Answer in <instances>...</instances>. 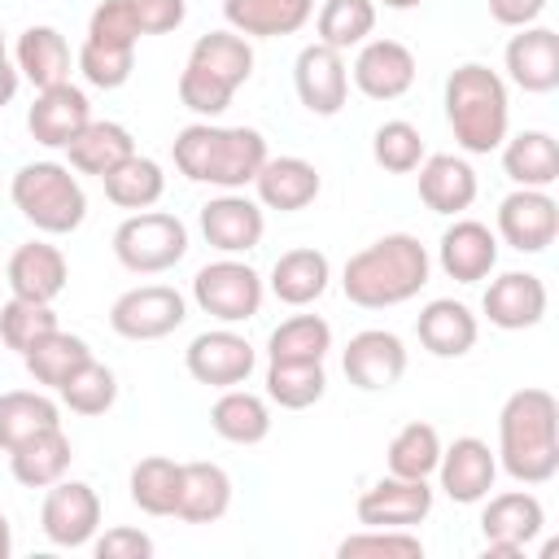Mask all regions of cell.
Wrapping results in <instances>:
<instances>
[{
	"label": "cell",
	"instance_id": "6da1fadb",
	"mask_svg": "<svg viewBox=\"0 0 559 559\" xmlns=\"http://www.w3.org/2000/svg\"><path fill=\"white\" fill-rule=\"evenodd\" d=\"M498 467L515 485H546L559 472V402L550 389H515L498 411Z\"/></svg>",
	"mask_w": 559,
	"mask_h": 559
},
{
	"label": "cell",
	"instance_id": "7a4b0ae2",
	"mask_svg": "<svg viewBox=\"0 0 559 559\" xmlns=\"http://www.w3.org/2000/svg\"><path fill=\"white\" fill-rule=\"evenodd\" d=\"M428 275H432V258L419 245V236L389 231V236L371 240L367 249H358L345 262L341 288L362 310H389V306H402V301L419 297Z\"/></svg>",
	"mask_w": 559,
	"mask_h": 559
},
{
	"label": "cell",
	"instance_id": "3957f363",
	"mask_svg": "<svg viewBox=\"0 0 559 559\" xmlns=\"http://www.w3.org/2000/svg\"><path fill=\"white\" fill-rule=\"evenodd\" d=\"M170 153H175V166H179L183 179L210 183V188H223V192H236V188L253 183L258 166L271 157L258 127H214L210 118L188 122L175 135Z\"/></svg>",
	"mask_w": 559,
	"mask_h": 559
},
{
	"label": "cell",
	"instance_id": "277c9868",
	"mask_svg": "<svg viewBox=\"0 0 559 559\" xmlns=\"http://www.w3.org/2000/svg\"><path fill=\"white\" fill-rule=\"evenodd\" d=\"M445 122L463 153H493L511 127V100L498 70L467 61L445 79Z\"/></svg>",
	"mask_w": 559,
	"mask_h": 559
},
{
	"label": "cell",
	"instance_id": "5b68a950",
	"mask_svg": "<svg viewBox=\"0 0 559 559\" xmlns=\"http://www.w3.org/2000/svg\"><path fill=\"white\" fill-rule=\"evenodd\" d=\"M253 74V48L245 35H236L231 26L227 31H210L192 44L188 52V66L179 74V100L183 109L201 114V118H218L236 87L249 83Z\"/></svg>",
	"mask_w": 559,
	"mask_h": 559
},
{
	"label": "cell",
	"instance_id": "8992f818",
	"mask_svg": "<svg viewBox=\"0 0 559 559\" xmlns=\"http://www.w3.org/2000/svg\"><path fill=\"white\" fill-rule=\"evenodd\" d=\"M9 197L17 214L44 236H70L87 218V192L66 162H26L13 175Z\"/></svg>",
	"mask_w": 559,
	"mask_h": 559
},
{
	"label": "cell",
	"instance_id": "52a82bcc",
	"mask_svg": "<svg viewBox=\"0 0 559 559\" xmlns=\"http://www.w3.org/2000/svg\"><path fill=\"white\" fill-rule=\"evenodd\" d=\"M188 253V227L166 210H135L114 231V258L131 275H162Z\"/></svg>",
	"mask_w": 559,
	"mask_h": 559
},
{
	"label": "cell",
	"instance_id": "ba28073f",
	"mask_svg": "<svg viewBox=\"0 0 559 559\" xmlns=\"http://www.w3.org/2000/svg\"><path fill=\"white\" fill-rule=\"evenodd\" d=\"M262 297H266V284H262V275L249 266V262H240V258H218V262H205L197 275H192V301L210 314V319H218V323H245V319H253L258 310H262Z\"/></svg>",
	"mask_w": 559,
	"mask_h": 559
},
{
	"label": "cell",
	"instance_id": "9c48e42d",
	"mask_svg": "<svg viewBox=\"0 0 559 559\" xmlns=\"http://www.w3.org/2000/svg\"><path fill=\"white\" fill-rule=\"evenodd\" d=\"M188 319V301L179 288L170 284H140L127 288L114 306H109V328L122 341H162L170 336L179 323Z\"/></svg>",
	"mask_w": 559,
	"mask_h": 559
},
{
	"label": "cell",
	"instance_id": "30bf717a",
	"mask_svg": "<svg viewBox=\"0 0 559 559\" xmlns=\"http://www.w3.org/2000/svg\"><path fill=\"white\" fill-rule=\"evenodd\" d=\"M546 528V507L537 493L528 489H507L493 493L480 511V533H485V555H502V559H520L533 537Z\"/></svg>",
	"mask_w": 559,
	"mask_h": 559
},
{
	"label": "cell",
	"instance_id": "8fae6325",
	"mask_svg": "<svg viewBox=\"0 0 559 559\" xmlns=\"http://www.w3.org/2000/svg\"><path fill=\"white\" fill-rule=\"evenodd\" d=\"M253 362H258L253 345L240 332H231L227 323L223 328H210V332H197L188 341V349H183L188 376L197 384H210V389H236V384H245L253 376Z\"/></svg>",
	"mask_w": 559,
	"mask_h": 559
},
{
	"label": "cell",
	"instance_id": "7c38bea8",
	"mask_svg": "<svg viewBox=\"0 0 559 559\" xmlns=\"http://www.w3.org/2000/svg\"><path fill=\"white\" fill-rule=\"evenodd\" d=\"M39 528L52 546H66V550H79L96 537L100 528V498L87 480H57L48 485L44 493V507H39Z\"/></svg>",
	"mask_w": 559,
	"mask_h": 559
},
{
	"label": "cell",
	"instance_id": "4fadbf2b",
	"mask_svg": "<svg viewBox=\"0 0 559 559\" xmlns=\"http://www.w3.org/2000/svg\"><path fill=\"white\" fill-rule=\"evenodd\" d=\"M498 236L515 253H542L559 236V201L546 188H515L498 201Z\"/></svg>",
	"mask_w": 559,
	"mask_h": 559
},
{
	"label": "cell",
	"instance_id": "5bb4252c",
	"mask_svg": "<svg viewBox=\"0 0 559 559\" xmlns=\"http://www.w3.org/2000/svg\"><path fill=\"white\" fill-rule=\"evenodd\" d=\"M358 524L362 528H415L432 515V489L428 480L411 476H380L371 489L358 493Z\"/></svg>",
	"mask_w": 559,
	"mask_h": 559
},
{
	"label": "cell",
	"instance_id": "9a60e30c",
	"mask_svg": "<svg viewBox=\"0 0 559 559\" xmlns=\"http://www.w3.org/2000/svg\"><path fill=\"white\" fill-rule=\"evenodd\" d=\"M341 367H345V380L362 393H380V389H393L402 376H406V345L397 332H384V328H362L349 336L345 354H341Z\"/></svg>",
	"mask_w": 559,
	"mask_h": 559
},
{
	"label": "cell",
	"instance_id": "2e32d148",
	"mask_svg": "<svg viewBox=\"0 0 559 559\" xmlns=\"http://www.w3.org/2000/svg\"><path fill=\"white\" fill-rule=\"evenodd\" d=\"M293 87H297V100L314 114V118H332L345 109V96H349V70H345V57L328 44H306L297 52V66H293Z\"/></svg>",
	"mask_w": 559,
	"mask_h": 559
},
{
	"label": "cell",
	"instance_id": "e0dca14e",
	"mask_svg": "<svg viewBox=\"0 0 559 559\" xmlns=\"http://www.w3.org/2000/svg\"><path fill=\"white\" fill-rule=\"evenodd\" d=\"M437 480H441L445 498L459 502V507L485 502L493 480H498V454L480 437H454L450 445H441Z\"/></svg>",
	"mask_w": 559,
	"mask_h": 559
},
{
	"label": "cell",
	"instance_id": "ac0fdd59",
	"mask_svg": "<svg viewBox=\"0 0 559 559\" xmlns=\"http://www.w3.org/2000/svg\"><path fill=\"white\" fill-rule=\"evenodd\" d=\"M349 74L367 100H397L415 87V52L402 39H362Z\"/></svg>",
	"mask_w": 559,
	"mask_h": 559
},
{
	"label": "cell",
	"instance_id": "d6986e66",
	"mask_svg": "<svg viewBox=\"0 0 559 559\" xmlns=\"http://www.w3.org/2000/svg\"><path fill=\"white\" fill-rule=\"evenodd\" d=\"M262 231H266V214L258 201L240 197V192H223L214 201L201 205V236L210 240V249L236 258V253H249L262 245Z\"/></svg>",
	"mask_w": 559,
	"mask_h": 559
},
{
	"label": "cell",
	"instance_id": "ffe728a7",
	"mask_svg": "<svg viewBox=\"0 0 559 559\" xmlns=\"http://www.w3.org/2000/svg\"><path fill=\"white\" fill-rule=\"evenodd\" d=\"M87 122H92V100H87V92L74 87V83L39 87L35 105L26 109V131H31V140L44 144V148H66Z\"/></svg>",
	"mask_w": 559,
	"mask_h": 559
},
{
	"label": "cell",
	"instance_id": "44dd1931",
	"mask_svg": "<svg viewBox=\"0 0 559 559\" xmlns=\"http://www.w3.org/2000/svg\"><path fill=\"white\" fill-rule=\"evenodd\" d=\"M546 284L533 275V271H502L498 280H489L485 288V319L502 332H524V328H537L546 319Z\"/></svg>",
	"mask_w": 559,
	"mask_h": 559
},
{
	"label": "cell",
	"instance_id": "7402d4cb",
	"mask_svg": "<svg viewBox=\"0 0 559 559\" xmlns=\"http://www.w3.org/2000/svg\"><path fill=\"white\" fill-rule=\"evenodd\" d=\"M437 262L450 280L459 284H480L493 266H498V236L480 223V218H454L441 231L437 245Z\"/></svg>",
	"mask_w": 559,
	"mask_h": 559
},
{
	"label": "cell",
	"instance_id": "603a6c76",
	"mask_svg": "<svg viewBox=\"0 0 559 559\" xmlns=\"http://www.w3.org/2000/svg\"><path fill=\"white\" fill-rule=\"evenodd\" d=\"M9 293L13 297H26V301H57L66 293V280H70V266H66V253L48 240H26L13 249L9 266Z\"/></svg>",
	"mask_w": 559,
	"mask_h": 559
},
{
	"label": "cell",
	"instance_id": "cb8c5ba5",
	"mask_svg": "<svg viewBox=\"0 0 559 559\" xmlns=\"http://www.w3.org/2000/svg\"><path fill=\"white\" fill-rule=\"evenodd\" d=\"M502 61H507L511 83L533 96H546L559 87V35L550 26H520V35H511Z\"/></svg>",
	"mask_w": 559,
	"mask_h": 559
},
{
	"label": "cell",
	"instance_id": "d4e9b609",
	"mask_svg": "<svg viewBox=\"0 0 559 559\" xmlns=\"http://www.w3.org/2000/svg\"><path fill=\"white\" fill-rule=\"evenodd\" d=\"M253 188H258V205L293 214L319 197L323 179H319L314 162H306V157H266L253 175Z\"/></svg>",
	"mask_w": 559,
	"mask_h": 559
},
{
	"label": "cell",
	"instance_id": "484cf974",
	"mask_svg": "<svg viewBox=\"0 0 559 559\" xmlns=\"http://www.w3.org/2000/svg\"><path fill=\"white\" fill-rule=\"evenodd\" d=\"M223 17L245 39H280L314 17V0H223Z\"/></svg>",
	"mask_w": 559,
	"mask_h": 559
},
{
	"label": "cell",
	"instance_id": "4316f807",
	"mask_svg": "<svg viewBox=\"0 0 559 559\" xmlns=\"http://www.w3.org/2000/svg\"><path fill=\"white\" fill-rule=\"evenodd\" d=\"M419 201L432 214H463L476 201V170L454 153H432L419 166Z\"/></svg>",
	"mask_w": 559,
	"mask_h": 559
},
{
	"label": "cell",
	"instance_id": "83f0119b",
	"mask_svg": "<svg viewBox=\"0 0 559 559\" xmlns=\"http://www.w3.org/2000/svg\"><path fill=\"white\" fill-rule=\"evenodd\" d=\"M415 332H419V345H424L428 354H437V358H463V354L476 345L480 323H476V314H472L463 301L437 297V301H428V306L419 310Z\"/></svg>",
	"mask_w": 559,
	"mask_h": 559
},
{
	"label": "cell",
	"instance_id": "f1b7e54d",
	"mask_svg": "<svg viewBox=\"0 0 559 559\" xmlns=\"http://www.w3.org/2000/svg\"><path fill=\"white\" fill-rule=\"evenodd\" d=\"M231 507V476L210 463V459H192L179 472V507L175 515L188 524H214L223 520Z\"/></svg>",
	"mask_w": 559,
	"mask_h": 559
},
{
	"label": "cell",
	"instance_id": "f546056e",
	"mask_svg": "<svg viewBox=\"0 0 559 559\" xmlns=\"http://www.w3.org/2000/svg\"><path fill=\"white\" fill-rule=\"evenodd\" d=\"M135 153V140H131V131L122 127V122H109V118H92L70 144H66V166L74 170V175H96V179H105L114 166H122L127 157Z\"/></svg>",
	"mask_w": 559,
	"mask_h": 559
},
{
	"label": "cell",
	"instance_id": "4dcf8cb0",
	"mask_svg": "<svg viewBox=\"0 0 559 559\" xmlns=\"http://www.w3.org/2000/svg\"><path fill=\"white\" fill-rule=\"evenodd\" d=\"M70 437L57 428H44L35 437H26L22 445L9 450V467H13V480L26 485V489H48L57 485L66 472H70Z\"/></svg>",
	"mask_w": 559,
	"mask_h": 559
},
{
	"label": "cell",
	"instance_id": "1f68e13d",
	"mask_svg": "<svg viewBox=\"0 0 559 559\" xmlns=\"http://www.w3.org/2000/svg\"><path fill=\"white\" fill-rule=\"evenodd\" d=\"M502 170L515 188H550L559 179V144L550 131H520L502 140Z\"/></svg>",
	"mask_w": 559,
	"mask_h": 559
},
{
	"label": "cell",
	"instance_id": "d6a6232c",
	"mask_svg": "<svg viewBox=\"0 0 559 559\" xmlns=\"http://www.w3.org/2000/svg\"><path fill=\"white\" fill-rule=\"evenodd\" d=\"M328 280H332V262L319 249H288L271 266V293L284 306H310V301H319L328 293Z\"/></svg>",
	"mask_w": 559,
	"mask_h": 559
},
{
	"label": "cell",
	"instance_id": "836d02e7",
	"mask_svg": "<svg viewBox=\"0 0 559 559\" xmlns=\"http://www.w3.org/2000/svg\"><path fill=\"white\" fill-rule=\"evenodd\" d=\"M17 74L39 87L70 83V44L57 26H26L17 35Z\"/></svg>",
	"mask_w": 559,
	"mask_h": 559
},
{
	"label": "cell",
	"instance_id": "e575fe53",
	"mask_svg": "<svg viewBox=\"0 0 559 559\" xmlns=\"http://www.w3.org/2000/svg\"><path fill=\"white\" fill-rule=\"evenodd\" d=\"M210 428L231 445H258L271 432V406L249 389H223V397L210 406Z\"/></svg>",
	"mask_w": 559,
	"mask_h": 559
},
{
	"label": "cell",
	"instance_id": "d590c367",
	"mask_svg": "<svg viewBox=\"0 0 559 559\" xmlns=\"http://www.w3.org/2000/svg\"><path fill=\"white\" fill-rule=\"evenodd\" d=\"M61 424V406L48 393L35 389H9L0 393V450L9 454L13 445H22L26 437L57 428Z\"/></svg>",
	"mask_w": 559,
	"mask_h": 559
},
{
	"label": "cell",
	"instance_id": "8d00e7d4",
	"mask_svg": "<svg viewBox=\"0 0 559 559\" xmlns=\"http://www.w3.org/2000/svg\"><path fill=\"white\" fill-rule=\"evenodd\" d=\"M105 197L118 205V210H153L157 201H162V192H166V175H162V166L153 162V157H140V153H131L122 166H114L105 179Z\"/></svg>",
	"mask_w": 559,
	"mask_h": 559
},
{
	"label": "cell",
	"instance_id": "74e56055",
	"mask_svg": "<svg viewBox=\"0 0 559 559\" xmlns=\"http://www.w3.org/2000/svg\"><path fill=\"white\" fill-rule=\"evenodd\" d=\"M332 349V328L319 314H293L266 336V362H323Z\"/></svg>",
	"mask_w": 559,
	"mask_h": 559
},
{
	"label": "cell",
	"instance_id": "f35d334b",
	"mask_svg": "<svg viewBox=\"0 0 559 559\" xmlns=\"http://www.w3.org/2000/svg\"><path fill=\"white\" fill-rule=\"evenodd\" d=\"M87 358H92L87 341L74 336V332H61V328H52L48 336H39V341L22 354V362H26V371L35 376V384H48V389H61L66 376L79 371Z\"/></svg>",
	"mask_w": 559,
	"mask_h": 559
},
{
	"label": "cell",
	"instance_id": "ab89813d",
	"mask_svg": "<svg viewBox=\"0 0 559 559\" xmlns=\"http://www.w3.org/2000/svg\"><path fill=\"white\" fill-rule=\"evenodd\" d=\"M437 459H441V437L432 424L424 419H411L393 432L389 450H384V463L393 476H411V480H428L437 472Z\"/></svg>",
	"mask_w": 559,
	"mask_h": 559
},
{
	"label": "cell",
	"instance_id": "60d3db41",
	"mask_svg": "<svg viewBox=\"0 0 559 559\" xmlns=\"http://www.w3.org/2000/svg\"><path fill=\"white\" fill-rule=\"evenodd\" d=\"M179 472L183 463L166 459V454H148L131 467V502L144 515H175L179 507Z\"/></svg>",
	"mask_w": 559,
	"mask_h": 559
},
{
	"label": "cell",
	"instance_id": "b9f144b4",
	"mask_svg": "<svg viewBox=\"0 0 559 559\" xmlns=\"http://www.w3.org/2000/svg\"><path fill=\"white\" fill-rule=\"evenodd\" d=\"M328 393L323 362H266V397L280 411H306Z\"/></svg>",
	"mask_w": 559,
	"mask_h": 559
},
{
	"label": "cell",
	"instance_id": "7bdbcfd3",
	"mask_svg": "<svg viewBox=\"0 0 559 559\" xmlns=\"http://www.w3.org/2000/svg\"><path fill=\"white\" fill-rule=\"evenodd\" d=\"M314 31H319V44L336 52L358 48L376 31V0H323Z\"/></svg>",
	"mask_w": 559,
	"mask_h": 559
},
{
	"label": "cell",
	"instance_id": "ee69618b",
	"mask_svg": "<svg viewBox=\"0 0 559 559\" xmlns=\"http://www.w3.org/2000/svg\"><path fill=\"white\" fill-rule=\"evenodd\" d=\"M57 397H61V406H70L74 415H105V411L118 402V376H114L105 362L87 358L79 371L66 376V384L57 389Z\"/></svg>",
	"mask_w": 559,
	"mask_h": 559
},
{
	"label": "cell",
	"instance_id": "f6af8a7d",
	"mask_svg": "<svg viewBox=\"0 0 559 559\" xmlns=\"http://www.w3.org/2000/svg\"><path fill=\"white\" fill-rule=\"evenodd\" d=\"M371 157H376V166L389 170V175H411L428 153H424V135H419L415 122L389 118V122H380L376 135H371Z\"/></svg>",
	"mask_w": 559,
	"mask_h": 559
},
{
	"label": "cell",
	"instance_id": "bcb514c9",
	"mask_svg": "<svg viewBox=\"0 0 559 559\" xmlns=\"http://www.w3.org/2000/svg\"><path fill=\"white\" fill-rule=\"evenodd\" d=\"M57 328V314L48 301H26V297H9L0 306V341L17 354H26L39 336H48Z\"/></svg>",
	"mask_w": 559,
	"mask_h": 559
},
{
	"label": "cell",
	"instance_id": "7dc6e473",
	"mask_svg": "<svg viewBox=\"0 0 559 559\" xmlns=\"http://www.w3.org/2000/svg\"><path fill=\"white\" fill-rule=\"evenodd\" d=\"M341 559H419L424 542L411 528H362L336 546Z\"/></svg>",
	"mask_w": 559,
	"mask_h": 559
},
{
	"label": "cell",
	"instance_id": "c3c4849f",
	"mask_svg": "<svg viewBox=\"0 0 559 559\" xmlns=\"http://www.w3.org/2000/svg\"><path fill=\"white\" fill-rule=\"evenodd\" d=\"M131 70H135V48H105V44L83 39V48H79V74L92 87L114 92V87H122L131 79Z\"/></svg>",
	"mask_w": 559,
	"mask_h": 559
},
{
	"label": "cell",
	"instance_id": "681fc988",
	"mask_svg": "<svg viewBox=\"0 0 559 559\" xmlns=\"http://www.w3.org/2000/svg\"><path fill=\"white\" fill-rule=\"evenodd\" d=\"M87 39L105 44V48H135L140 44V26L127 0H100L87 17Z\"/></svg>",
	"mask_w": 559,
	"mask_h": 559
},
{
	"label": "cell",
	"instance_id": "f907efd6",
	"mask_svg": "<svg viewBox=\"0 0 559 559\" xmlns=\"http://www.w3.org/2000/svg\"><path fill=\"white\" fill-rule=\"evenodd\" d=\"M131 13H135V26L140 35H166V31H179L183 17H188V0H127Z\"/></svg>",
	"mask_w": 559,
	"mask_h": 559
},
{
	"label": "cell",
	"instance_id": "816d5d0a",
	"mask_svg": "<svg viewBox=\"0 0 559 559\" xmlns=\"http://www.w3.org/2000/svg\"><path fill=\"white\" fill-rule=\"evenodd\" d=\"M92 550H96V559H148L153 537L140 533V528L118 524V528H105L100 537H92Z\"/></svg>",
	"mask_w": 559,
	"mask_h": 559
},
{
	"label": "cell",
	"instance_id": "f5cc1de1",
	"mask_svg": "<svg viewBox=\"0 0 559 559\" xmlns=\"http://www.w3.org/2000/svg\"><path fill=\"white\" fill-rule=\"evenodd\" d=\"M542 9H546V0H489V17L498 22V26H533L537 17H542Z\"/></svg>",
	"mask_w": 559,
	"mask_h": 559
},
{
	"label": "cell",
	"instance_id": "db71d44e",
	"mask_svg": "<svg viewBox=\"0 0 559 559\" xmlns=\"http://www.w3.org/2000/svg\"><path fill=\"white\" fill-rule=\"evenodd\" d=\"M17 83H22V74H17V66L4 57V61H0V105H9V100L17 96Z\"/></svg>",
	"mask_w": 559,
	"mask_h": 559
},
{
	"label": "cell",
	"instance_id": "11a10c76",
	"mask_svg": "<svg viewBox=\"0 0 559 559\" xmlns=\"http://www.w3.org/2000/svg\"><path fill=\"white\" fill-rule=\"evenodd\" d=\"M13 555V524H9V515L0 511V559H9Z\"/></svg>",
	"mask_w": 559,
	"mask_h": 559
},
{
	"label": "cell",
	"instance_id": "9f6ffc18",
	"mask_svg": "<svg viewBox=\"0 0 559 559\" xmlns=\"http://www.w3.org/2000/svg\"><path fill=\"white\" fill-rule=\"evenodd\" d=\"M380 4H384V9H397V13H402V9H415V4H424V0H380Z\"/></svg>",
	"mask_w": 559,
	"mask_h": 559
},
{
	"label": "cell",
	"instance_id": "6f0895ef",
	"mask_svg": "<svg viewBox=\"0 0 559 559\" xmlns=\"http://www.w3.org/2000/svg\"><path fill=\"white\" fill-rule=\"evenodd\" d=\"M0 61H4V31H0Z\"/></svg>",
	"mask_w": 559,
	"mask_h": 559
}]
</instances>
